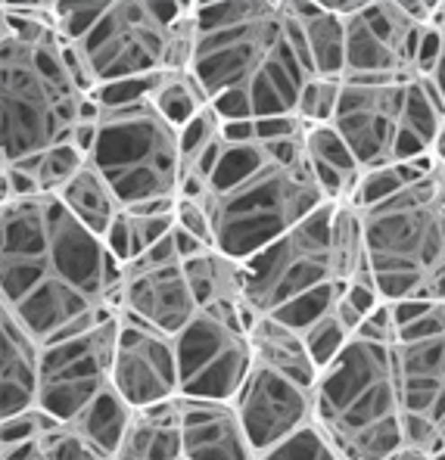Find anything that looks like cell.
I'll use <instances>...</instances> for the list:
<instances>
[{
  "mask_svg": "<svg viewBox=\"0 0 445 460\" xmlns=\"http://www.w3.org/2000/svg\"><path fill=\"white\" fill-rule=\"evenodd\" d=\"M0 289L6 311L57 342L119 311L125 265L53 193L0 202Z\"/></svg>",
  "mask_w": 445,
  "mask_h": 460,
  "instance_id": "1",
  "label": "cell"
},
{
  "mask_svg": "<svg viewBox=\"0 0 445 460\" xmlns=\"http://www.w3.org/2000/svg\"><path fill=\"white\" fill-rule=\"evenodd\" d=\"M197 25L191 72L225 121L293 115L318 78L287 0L197 4Z\"/></svg>",
  "mask_w": 445,
  "mask_h": 460,
  "instance_id": "2",
  "label": "cell"
},
{
  "mask_svg": "<svg viewBox=\"0 0 445 460\" xmlns=\"http://www.w3.org/2000/svg\"><path fill=\"white\" fill-rule=\"evenodd\" d=\"M97 100L78 84L63 57L53 0H6L0 6V112L4 162H25L72 134Z\"/></svg>",
  "mask_w": 445,
  "mask_h": 460,
  "instance_id": "3",
  "label": "cell"
},
{
  "mask_svg": "<svg viewBox=\"0 0 445 460\" xmlns=\"http://www.w3.org/2000/svg\"><path fill=\"white\" fill-rule=\"evenodd\" d=\"M200 199L212 218L215 249L240 261L334 206L308 165L306 137L225 140Z\"/></svg>",
  "mask_w": 445,
  "mask_h": 460,
  "instance_id": "4",
  "label": "cell"
},
{
  "mask_svg": "<svg viewBox=\"0 0 445 460\" xmlns=\"http://www.w3.org/2000/svg\"><path fill=\"white\" fill-rule=\"evenodd\" d=\"M315 423L346 460H387L408 445L396 345L355 336L315 383Z\"/></svg>",
  "mask_w": 445,
  "mask_h": 460,
  "instance_id": "5",
  "label": "cell"
},
{
  "mask_svg": "<svg viewBox=\"0 0 445 460\" xmlns=\"http://www.w3.org/2000/svg\"><path fill=\"white\" fill-rule=\"evenodd\" d=\"M359 212L383 302H445V162Z\"/></svg>",
  "mask_w": 445,
  "mask_h": 460,
  "instance_id": "6",
  "label": "cell"
},
{
  "mask_svg": "<svg viewBox=\"0 0 445 460\" xmlns=\"http://www.w3.org/2000/svg\"><path fill=\"white\" fill-rule=\"evenodd\" d=\"M330 125L355 153L361 172H374L396 162L436 159V144L445 131V103L421 75L343 81Z\"/></svg>",
  "mask_w": 445,
  "mask_h": 460,
  "instance_id": "7",
  "label": "cell"
},
{
  "mask_svg": "<svg viewBox=\"0 0 445 460\" xmlns=\"http://www.w3.org/2000/svg\"><path fill=\"white\" fill-rule=\"evenodd\" d=\"M334 206L318 208L243 261L249 314L278 317L302 333L334 308L340 296L334 270Z\"/></svg>",
  "mask_w": 445,
  "mask_h": 460,
  "instance_id": "8",
  "label": "cell"
},
{
  "mask_svg": "<svg viewBox=\"0 0 445 460\" xmlns=\"http://www.w3.org/2000/svg\"><path fill=\"white\" fill-rule=\"evenodd\" d=\"M87 162L110 181L125 208L162 212L174 208L181 196V128L153 100L100 106L97 140Z\"/></svg>",
  "mask_w": 445,
  "mask_h": 460,
  "instance_id": "9",
  "label": "cell"
},
{
  "mask_svg": "<svg viewBox=\"0 0 445 460\" xmlns=\"http://www.w3.org/2000/svg\"><path fill=\"white\" fill-rule=\"evenodd\" d=\"M191 0H106L76 44L97 87L172 72V38ZM69 40V38H66Z\"/></svg>",
  "mask_w": 445,
  "mask_h": 460,
  "instance_id": "10",
  "label": "cell"
},
{
  "mask_svg": "<svg viewBox=\"0 0 445 460\" xmlns=\"http://www.w3.org/2000/svg\"><path fill=\"white\" fill-rule=\"evenodd\" d=\"M436 4L361 0L346 16V72L343 81L417 78V53L433 25Z\"/></svg>",
  "mask_w": 445,
  "mask_h": 460,
  "instance_id": "11",
  "label": "cell"
},
{
  "mask_svg": "<svg viewBox=\"0 0 445 460\" xmlns=\"http://www.w3.org/2000/svg\"><path fill=\"white\" fill-rule=\"evenodd\" d=\"M119 311L87 330L44 345L38 411L59 423H72L112 385Z\"/></svg>",
  "mask_w": 445,
  "mask_h": 460,
  "instance_id": "12",
  "label": "cell"
},
{
  "mask_svg": "<svg viewBox=\"0 0 445 460\" xmlns=\"http://www.w3.org/2000/svg\"><path fill=\"white\" fill-rule=\"evenodd\" d=\"M178 383L184 398L234 402L253 370V342L246 317L197 311L174 336Z\"/></svg>",
  "mask_w": 445,
  "mask_h": 460,
  "instance_id": "13",
  "label": "cell"
},
{
  "mask_svg": "<svg viewBox=\"0 0 445 460\" xmlns=\"http://www.w3.org/2000/svg\"><path fill=\"white\" fill-rule=\"evenodd\" d=\"M119 308L168 336H178L193 321L200 308L191 283H187L174 230L150 252L125 265Z\"/></svg>",
  "mask_w": 445,
  "mask_h": 460,
  "instance_id": "14",
  "label": "cell"
},
{
  "mask_svg": "<svg viewBox=\"0 0 445 460\" xmlns=\"http://www.w3.org/2000/svg\"><path fill=\"white\" fill-rule=\"evenodd\" d=\"M112 385L134 411L172 402L181 395L174 336L119 308Z\"/></svg>",
  "mask_w": 445,
  "mask_h": 460,
  "instance_id": "15",
  "label": "cell"
},
{
  "mask_svg": "<svg viewBox=\"0 0 445 460\" xmlns=\"http://www.w3.org/2000/svg\"><path fill=\"white\" fill-rule=\"evenodd\" d=\"M234 408L246 426L255 455H262L315 423V385L253 364L246 383L234 398Z\"/></svg>",
  "mask_w": 445,
  "mask_h": 460,
  "instance_id": "16",
  "label": "cell"
},
{
  "mask_svg": "<svg viewBox=\"0 0 445 460\" xmlns=\"http://www.w3.org/2000/svg\"><path fill=\"white\" fill-rule=\"evenodd\" d=\"M408 445L433 451L445 429V333L396 345Z\"/></svg>",
  "mask_w": 445,
  "mask_h": 460,
  "instance_id": "17",
  "label": "cell"
},
{
  "mask_svg": "<svg viewBox=\"0 0 445 460\" xmlns=\"http://www.w3.org/2000/svg\"><path fill=\"white\" fill-rule=\"evenodd\" d=\"M181 404V438L184 460H255L253 442L246 436L234 402L212 398H184Z\"/></svg>",
  "mask_w": 445,
  "mask_h": 460,
  "instance_id": "18",
  "label": "cell"
},
{
  "mask_svg": "<svg viewBox=\"0 0 445 460\" xmlns=\"http://www.w3.org/2000/svg\"><path fill=\"white\" fill-rule=\"evenodd\" d=\"M40 364L44 342L13 311L0 308V420L38 411Z\"/></svg>",
  "mask_w": 445,
  "mask_h": 460,
  "instance_id": "19",
  "label": "cell"
},
{
  "mask_svg": "<svg viewBox=\"0 0 445 460\" xmlns=\"http://www.w3.org/2000/svg\"><path fill=\"white\" fill-rule=\"evenodd\" d=\"M184 274L200 311L253 321V314L246 308V270H243L240 259L221 252L215 246H206L197 255L184 259Z\"/></svg>",
  "mask_w": 445,
  "mask_h": 460,
  "instance_id": "20",
  "label": "cell"
},
{
  "mask_svg": "<svg viewBox=\"0 0 445 460\" xmlns=\"http://www.w3.org/2000/svg\"><path fill=\"white\" fill-rule=\"evenodd\" d=\"M112 460H184L178 398L134 411Z\"/></svg>",
  "mask_w": 445,
  "mask_h": 460,
  "instance_id": "21",
  "label": "cell"
},
{
  "mask_svg": "<svg viewBox=\"0 0 445 460\" xmlns=\"http://www.w3.org/2000/svg\"><path fill=\"white\" fill-rule=\"evenodd\" d=\"M289 16L296 19L312 57L315 75L340 78L346 72V16L334 13L327 4L315 0H287Z\"/></svg>",
  "mask_w": 445,
  "mask_h": 460,
  "instance_id": "22",
  "label": "cell"
},
{
  "mask_svg": "<svg viewBox=\"0 0 445 460\" xmlns=\"http://www.w3.org/2000/svg\"><path fill=\"white\" fill-rule=\"evenodd\" d=\"M249 342H253V364L280 370V374L293 376V380H302L308 385L318 383L321 370H318V364L312 361V355H308L306 336L296 327L278 321V317L255 314L253 321H249Z\"/></svg>",
  "mask_w": 445,
  "mask_h": 460,
  "instance_id": "23",
  "label": "cell"
},
{
  "mask_svg": "<svg viewBox=\"0 0 445 460\" xmlns=\"http://www.w3.org/2000/svg\"><path fill=\"white\" fill-rule=\"evenodd\" d=\"M306 155L330 202H349L359 190L361 165L334 125H315L306 134Z\"/></svg>",
  "mask_w": 445,
  "mask_h": 460,
  "instance_id": "24",
  "label": "cell"
},
{
  "mask_svg": "<svg viewBox=\"0 0 445 460\" xmlns=\"http://www.w3.org/2000/svg\"><path fill=\"white\" fill-rule=\"evenodd\" d=\"M53 196H59V202H63V206L69 208L91 234H97L100 240L110 236L112 225H116L119 215L125 212L119 193L112 190V184L91 165V162L81 168L63 190L53 193Z\"/></svg>",
  "mask_w": 445,
  "mask_h": 460,
  "instance_id": "25",
  "label": "cell"
},
{
  "mask_svg": "<svg viewBox=\"0 0 445 460\" xmlns=\"http://www.w3.org/2000/svg\"><path fill=\"white\" fill-rule=\"evenodd\" d=\"M0 460H110L100 455L93 445L72 429L69 423H59L40 411V420L29 436L0 442Z\"/></svg>",
  "mask_w": 445,
  "mask_h": 460,
  "instance_id": "26",
  "label": "cell"
},
{
  "mask_svg": "<svg viewBox=\"0 0 445 460\" xmlns=\"http://www.w3.org/2000/svg\"><path fill=\"white\" fill-rule=\"evenodd\" d=\"M178 206V202H174ZM178 225L174 208H162V212H138V208H125L119 215V221L112 225L106 246L112 249V255L121 265H131L134 259H140L144 252H150L156 243L165 240Z\"/></svg>",
  "mask_w": 445,
  "mask_h": 460,
  "instance_id": "27",
  "label": "cell"
},
{
  "mask_svg": "<svg viewBox=\"0 0 445 460\" xmlns=\"http://www.w3.org/2000/svg\"><path fill=\"white\" fill-rule=\"evenodd\" d=\"M131 417H134V408L119 395L116 385H110V389H106L91 408L81 411L69 426L85 438L87 445H93L100 455L112 460V455H116L119 445H121V438H125Z\"/></svg>",
  "mask_w": 445,
  "mask_h": 460,
  "instance_id": "28",
  "label": "cell"
},
{
  "mask_svg": "<svg viewBox=\"0 0 445 460\" xmlns=\"http://www.w3.org/2000/svg\"><path fill=\"white\" fill-rule=\"evenodd\" d=\"M368 246H364V221L352 202L334 206V270L336 283L346 287L349 280L368 270Z\"/></svg>",
  "mask_w": 445,
  "mask_h": 460,
  "instance_id": "29",
  "label": "cell"
},
{
  "mask_svg": "<svg viewBox=\"0 0 445 460\" xmlns=\"http://www.w3.org/2000/svg\"><path fill=\"white\" fill-rule=\"evenodd\" d=\"M153 106L178 128H184L187 121H193L200 112L212 110L206 91H202V84L191 69L162 72L156 81V91H153Z\"/></svg>",
  "mask_w": 445,
  "mask_h": 460,
  "instance_id": "30",
  "label": "cell"
},
{
  "mask_svg": "<svg viewBox=\"0 0 445 460\" xmlns=\"http://www.w3.org/2000/svg\"><path fill=\"white\" fill-rule=\"evenodd\" d=\"M440 159H417V162H396V165H383V168H374V172H364L361 181H359V190L349 202L355 208H370L377 202L389 199L399 190H405L408 184H414L417 178L430 172Z\"/></svg>",
  "mask_w": 445,
  "mask_h": 460,
  "instance_id": "31",
  "label": "cell"
},
{
  "mask_svg": "<svg viewBox=\"0 0 445 460\" xmlns=\"http://www.w3.org/2000/svg\"><path fill=\"white\" fill-rule=\"evenodd\" d=\"M16 165L29 168L31 178L38 181L40 193H59L87 165V155L76 144H59L50 146L47 153L35 155V159L16 162Z\"/></svg>",
  "mask_w": 445,
  "mask_h": 460,
  "instance_id": "32",
  "label": "cell"
},
{
  "mask_svg": "<svg viewBox=\"0 0 445 460\" xmlns=\"http://www.w3.org/2000/svg\"><path fill=\"white\" fill-rule=\"evenodd\" d=\"M389 308H393L396 317L399 342H417L445 333V302L402 299V302H389Z\"/></svg>",
  "mask_w": 445,
  "mask_h": 460,
  "instance_id": "33",
  "label": "cell"
},
{
  "mask_svg": "<svg viewBox=\"0 0 445 460\" xmlns=\"http://www.w3.org/2000/svg\"><path fill=\"white\" fill-rule=\"evenodd\" d=\"M302 336H306L308 355H312V361L318 364V370L330 367V364L343 355V349L355 340V333L349 330V323L343 321L340 311H336V302L327 314H321L318 321L312 323V327L302 330Z\"/></svg>",
  "mask_w": 445,
  "mask_h": 460,
  "instance_id": "34",
  "label": "cell"
},
{
  "mask_svg": "<svg viewBox=\"0 0 445 460\" xmlns=\"http://www.w3.org/2000/svg\"><path fill=\"white\" fill-rule=\"evenodd\" d=\"M255 460H346V457L334 445V438L318 423H312L306 429L293 432L289 438H283L274 448L262 451Z\"/></svg>",
  "mask_w": 445,
  "mask_h": 460,
  "instance_id": "35",
  "label": "cell"
},
{
  "mask_svg": "<svg viewBox=\"0 0 445 460\" xmlns=\"http://www.w3.org/2000/svg\"><path fill=\"white\" fill-rule=\"evenodd\" d=\"M340 91H343L340 78H312L302 87L296 115H299L308 128L330 125L336 115V106H340Z\"/></svg>",
  "mask_w": 445,
  "mask_h": 460,
  "instance_id": "36",
  "label": "cell"
},
{
  "mask_svg": "<svg viewBox=\"0 0 445 460\" xmlns=\"http://www.w3.org/2000/svg\"><path fill=\"white\" fill-rule=\"evenodd\" d=\"M174 218L178 227L187 230L191 236H197L206 246H215V230L212 218H209V208L202 206V199H191V196H178V206H174Z\"/></svg>",
  "mask_w": 445,
  "mask_h": 460,
  "instance_id": "37",
  "label": "cell"
},
{
  "mask_svg": "<svg viewBox=\"0 0 445 460\" xmlns=\"http://www.w3.org/2000/svg\"><path fill=\"white\" fill-rule=\"evenodd\" d=\"M433 25L440 31V47H436V57L430 63V69L423 72L421 78H427L433 84V91L442 97L445 103V4H436V16H433Z\"/></svg>",
  "mask_w": 445,
  "mask_h": 460,
  "instance_id": "38",
  "label": "cell"
},
{
  "mask_svg": "<svg viewBox=\"0 0 445 460\" xmlns=\"http://www.w3.org/2000/svg\"><path fill=\"white\" fill-rule=\"evenodd\" d=\"M387 460H436L433 451L427 448H417V445H402L396 455H389Z\"/></svg>",
  "mask_w": 445,
  "mask_h": 460,
  "instance_id": "39",
  "label": "cell"
},
{
  "mask_svg": "<svg viewBox=\"0 0 445 460\" xmlns=\"http://www.w3.org/2000/svg\"><path fill=\"white\" fill-rule=\"evenodd\" d=\"M433 455H436V460H445V429H442L440 442L433 445Z\"/></svg>",
  "mask_w": 445,
  "mask_h": 460,
  "instance_id": "40",
  "label": "cell"
}]
</instances>
